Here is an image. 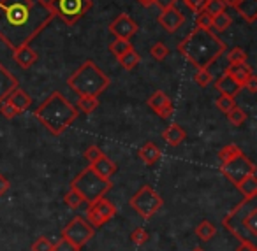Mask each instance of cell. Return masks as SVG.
Listing matches in <instances>:
<instances>
[{
    "label": "cell",
    "instance_id": "d6986e66",
    "mask_svg": "<svg viewBox=\"0 0 257 251\" xmlns=\"http://www.w3.org/2000/svg\"><path fill=\"white\" fill-rule=\"evenodd\" d=\"M215 88L220 92V95L234 97V95H238V93H239L241 86H239L238 83H236L234 79H232L231 76H229L227 72L224 71V74H222L220 78L217 79V83H215Z\"/></svg>",
    "mask_w": 257,
    "mask_h": 251
},
{
    "label": "cell",
    "instance_id": "4dcf8cb0",
    "mask_svg": "<svg viewBox=\"0 0 257 251\" xmlns=\"http://www.w3.org/2000/svg\"><path fill=\"white\" fill-rule=\"evenodd\" d=\"M225 58H227L229 65H239V64H245L248 55H246V51H243L241 48H232Z\"/></svg>",
    "mask_w": 257,
    "mask_h": 251
},
{
    "label": "cell",
    "instance_id": "83f0119b",
    "mask_svg": "<svg viewBox=\"0 0 257 251\" xmlns=\"http://www.w3.org/2000/svg\"><path fill=\"white\" fill-rule=\"evenodd\" d=\"M231 25H232V18L225 11L215 15L213 22H211V29H215V32H225Z\"/></svg>",
    "mask_w": 257,
    "mask_h": 251
},
{
    "label": "cell",
    "instance_id": "8fae6325",
    "mask_svg": "<svg viewBox=\"0 0 257 251\" xmlns=\"http://www.w3.org/2000/svg\"><path fill=\"white\" fill-rule=\"evenodd\" d=\"M114 214H116V207H114V204H111V202L104 197L90 202L88 207H86V216H88L86 221H88L92 226L104 225V223L109 221Z\"/></svg>",
    "mask_w": 257,
    "mask_h": 251
},
{
    "label": "cell",
    "instance_id": "816d5d0a",
    "mask_svg": "<svg viewBox=\"0 0 257 251\" xmlns=\"http://www.w3.org/2000/svg\"><path fill=\"white\" fill-rule=\"evenodd\" d=\"M192 251H204V249H201V247H196V249H192Z\"/></svg>",
    "mask_w": 257,
    "mask_h": 251
},
{
    "label": "cell",
    "instance_id": "3957f363",
    "mask_svg": "<svg viewBox=\"0 0 257 251\" xmlns=\"http://www.w3.org/2000/svg\"><path fill=\"white\" fill-rule=\"evenodd\" d=\"M34 116L53 135H60L74 123V120L79 116V111L60 92H53L34 111Z\"/></svg>",
    "mask_w": 257,
    "mask_h": 251
},
{
    "label": "cell",
    "instance_id": "2e32d148",
    "mask_svg": "<svg viewBox=\"0 0 257 251\" xmlns=\"http://www.w3.org/2000/svg\"><path fill=\"white\" fill-rule=\"evenodd\" d=\"M18 79L4 67V65L0 64V102L6 100L9 97V93L13 92L15 88H18Z\"/></svg>",
    "mask_w": 257,
    "mask_h": 251
},
{
    "label": "cell",
    "instance_id": "7a4b0ae2",
    "mask_svg": "<svg viewBox=\"0 0 257 251\" xmlns=\"http://www.w3.org/2000/svg\"><path fill=\"white\" fill-rule=\"evenodd\" d=\"M225 43L211 29H196L178 43V53L196 69H208L224 51Z\"/></svg>",
    "mask_w": 257,
    "mask_h": 251
},
{
    "label": "cell",
    "instance_id": "1f68e13d",
    "mask_svg": "<svg viewBox=\"0 0 257 251\" xmlns=\"http://www.w3.org/2000/svg\"><path fill=\"white\" fill-rule=\"evenodd\" d=\"M64 200H65V204H67V205H69V207H71V209H78L79 205L86 204V202L83 200V197H81V195H79V193H78V191H76V190H72V188H71V190L67 191V193H65Z\"/></svg>",
    "mask_w": 257,
    "mask_h": 251
},
{
    "label": "cell",
    "instance_id": "ab89813d",
    "mask_svg": "<svg viewBox=\"0 0 257 251\" xmlns=\"http://www.w3.org/2000/svg\"><path fill=\"white\" fill-rule=\"evenodd\" d=\"M32 251H53V242L48 237H39L32 244Z\"/></svg>",
    "mask_w": 257,
    "mask_h": 251
},
{
    "label": "cell",
    "instance_id": "c3c4849f",
    "mask_svg": "<svg viewBox=\"0 0 257 251\" xmlns=\"http://www.w3.org/2000/svg\"><path fill=\"white\" fill-rule=\"evenodd\" d=\"M236 251H257V247H255V244H253V242H246V240H243Z\"/></svg>",
    "mask_w": 257,
    "mask_h": 251
},
{
    "label": "cell",
    "instance_id": "ba28073f",
    "mask_svg": "<svg viewBox=\"0 0 257 251\" xmlns=\"http://www.w3.org/2000/svg\"><path fill=\"white\" fill-rule=\"evenodd\" d=\"M50 4L65 25H76L92 9V0H50Z\"/></svg>",
    "mask_w": 257,
    "mask_h": 251
},
{
    "label": "cell",
    "instance_id": "30bf717a",
    "mask_svg": "<svg viewBox=\"0 0 257 251\" xmlns=\"http://www.w3.org/2000/svg\"><path fill=\"white\" fill-rule=\"evenodd\" d=\"M93 232H95L93 226L90 225L85 218L78 216V218H74L72 221H69V225H65L64 232H62V237L81 249V246H85L93 237Z\"/></svg>",
    "mask_w": 257,
    "mask_h": 251
},
{
    "label": "cell",
    "instance_id": "f907efd6",
    "mask_svg": "<svg viewBox=\"0 0 257 251\" xmlns=\"http://www.w3.org/2000/svg\"><path fill=\"white\" fill-rule=\"evenodd\" d=\"M222 2H224L225 6H232L236 2V0H222Z\"/></svg>",
    "mask_w": 257,
    "mask_h": 251
},
{
    "label": "cell",
    "instance_id": "484cf974",
    "mask_svg": "<svg viewBox=\"0 0 257 251\" xmlns=\"http://www.w3.org/2000/svg\"><path fill=\"white\" fill-rule=\"evenodd\" d=\"M116 60H118V64L125 69V71H133V69L138 67L141 57H140V53H138L136 50H131V51H127L125 55H121L120 58H116Z\"/></svg>",
    "mask_w": 257,
    "mask_h": 251
},
{
    "label": "cell",
    "instance_id": "52a82bcc",
    "mask_svg": "<svg viewBox=\"0 0 257 251\" xmlns=\"http://www.w3.org/2000/svg\"><path fill=\"white\" fill-rule=\"evenodd\" d=\"M128 204H131V207H133L141 218L148 219L164 205V200H162V197L154 188L145 184V186H141L140 190L131 197Z\"/></svg>",
    "mask_w": 257,
    "mask_h": 251
},
{
    "label": "cell",
    "instance_id": "60d3db41",
    "mask_svg": "<svg viewBox=\"0 0 257 251\" xmlns=\"http://www.w3.org/2000/svg\"><path fill=\"white\" fill-rule=\"evenodd\" d=\"M104 153L100 151L99 148H97V146H90V148H86L85 149V158H86V162H88V165H92L93 162H95V160H99L100 156H102Z\"/></svg>",
    "mask_w": 257,
    "mask_h": 251
},
{
    "label": "cell",
    "instance_id": "f35d334b",
    "mask_svg": "<svg viewBox=\"0 0 257 251\" xmlns=\"http://www.w3.org/2000/svg\"><path fill=\"white\" fill-rule=\"evenodd\" d=\"M0 114H2L4 118H8V120H13V118L18 116L20 113L11 106V102L6 99V100H2V102H0Z\"/></svg>",
    "mask_w": 257,
    "mask_h": 251
},
{
    "label": "cell",
    "instance_id": "e0dca14e",
    "mask_svg": "<svg viewBox=\"0 0 257 251\" xmlns=\"http://www.w3.org/2000/svg\"><path fill=\"white\" fill-rule=\"evenodd\" d=\"M232 8L246 23H253L257 20V0H236Z\"/></svg>",
    "mask_w": 257,
    "mask_h": 251
},
{
    "label": "cell",
    "instance_id": "836d02e7",
    "mask_svg": "<svg viewBox=\"0 0 257 251\" xmlns=\"http://www.w3.org/2000/svg\"><path fill=\"white\" fill-rule=\"evenodd\" d=\"M211 79H213V76H211V72L208 71V69H197L196 74H194V81H196V85H199L201 88L210 85Z\"/></svg>",
    "mask_w": 257,
    "mask_h": 251
},
{
    "label": "cell",
    "instance_id": "ee69618b",
    "mask_svg": "<svg viewBox=\"0 0 257 251\" xmlns=\"http://www.w3.org/2000/svg\"><path fill=\"white\" fill-rule=\"evenodd\" d=\"M53 251H79V247H76L74 244L69 242L67 239L62 237L60 240H57V242L53 244Z\"/></svg>",
    "mask_w": 257,
    "mask_h": 251
},
{
    "label": "cell",
    "instance_id": "d4e9b609",
    "mask_svg": "<svg viewBox=\"0 0 257 251\" xmlns=\"http://www.w3.org/2000/svg\"><path fill=\"white\" fill-rule=\"evenodd\" d=\"M131 50H134L131 39H121V37H116V39L109 44L111 55H113V57H116V58H120L121 55H125L127 51H131Z\"/></svg>",
    "mask_w": 257,
    "mask_h": 251
},
{
    "label": "cell",
    "instance_id": "7bdbcfd3",
    "mask_svg": "<svg viewBox=\"0 0 257 251\" xmlns=\"http://www.w3.org/2000/svg\"><path fill=\"white\" fill-rule=\"evenodd\" d=\"M131 240H133L134 244H138V246H141V244H145L148 240V232L140 226V228H136L131 233Z\"/></svg>",
    "mask_w": 257,
    "mask_h": 251
},
{
    "label": "cell",
    "instance_id": "f6af8a7d",
    "mask_svg": "<svg viewBox=\"0 0 257 251\" xmlns=\"http://www.w3.org/2000/svg\"><path fill=\"white\" fill-rule=\"evenodd\" d=\"M176 4H178V0H155L154 2V6H157L161 11L169 9V8H176Z\"/></svg>",
    "mask_w": 257,
    "mask_h": 251
},
{
    "label": "cell",
    "instance_id": "9a60e30c",
    "mask_svg": "<svg viewBox=\"0 0 257 251\" xmlns=\"http://www.w3.org/2000/svg\"><path fill=\"white\" fill-rule=\"evenodd\" d=\"M13 57H15L16 64H18L22 69H25V71H27V69H30L37 60H39V55H37L36 51L29 46V44L16 48V50L13 51Z\"/></svg>",
    "mask_w": 257,
    "mask_h": 251
},
{
    "label": "cell",
    "instance_id": "7dc6e473",
    "mask_svg": "<svg viewBox=\"0 0 257 251\" xmlns=\"http://www.w3.org/2000/svg\"><path fill=\"white\" fill-rule=\"evenodd\" d=\"M9 188H11V181H9L4 174H0V197L4 193H8Z\"/></svg>",
    "mask_w": 257,
    "mask_h": 251
},
{
    "label": "cell",
    "instance_id": "ffe728a7",
    "mask_svg": "<svg viewBox=\"0 0 257 251\" xmlns=\"http://www.w3.org/2000/svg\"><path fill=\"white\" fill-rule=\"evenodd\" d=\"M185 137H187L185 130H183L178 123H171L164 132H162V139H164L169 146H173V148L182 144V142L185 141Z\"/></svg>",
    "mask_w": 257,
    "mask_h": 251
},
{
    "label": "cell",
    "instance_id": "ac0fdd59",
    "mask_svg": "<svg viewBox=\"0 0 257 251\" xmlns=\"http://www.w3.org/2000/svg\"><path fill=\"white\" fill-rule=\"evenodd\" d=\"M8 100L11 102V106L15 107L18 113H23V111H27L30 107V104H32V99H30V95L23 88H20V86L9 93Z\"/></svg>",
    "mask_w": 257,
    "mask_h": 251
},
{
    "label": "cell",
    "instance_id": "7402d4cb",
    "mask_svg": "<svg viewBox=\"0 0 257 251\" xmlns=\"http://www.w3.org/2000/svg\"><path fill=\"white\" fill-rule=\"evenodd\" d=\"M90 167H92V169L95 170L100 177H104V179H111V176L116 172V165H114V162L107 158L106 155H102L99 160H95Z\"/></svg>",
    "mask_w": 257,
    "mask_h": 251
},
{
    "label": "cell",
    "instance_id": "8992f818",
    "mask_svg": "<svg viewBox=\"0 0 257 251\" xmlns=\"http://www.w3.org/2000/svg\"><path fill=\"white\" fill-rule=\"evenodd\" d=\"M257 209V204H255V197H250V198H245L243 202H239L231 212L224 218V226L236 237L243 242H253L255 239V233H252L245 225V219L246 216L250 214L252 211Z\"/></svg>",
    "mask_w": 257,
    "mask_h": 251
},
{
    "label": "cell",
    "instance_id": "e575fe53",
    "mask_svg": "<svg viewBox=\"0 0 257 251\" xmlns=\"http://www.w3.org/2000/svg\"><path fill=\"white\" fill-rule=\"evenodd\" d=\"M215 106H217L218 109H220L224 114H227L229 111H231L232 107L236 106V100H234V97L220 95V97H218V99H217V102H215Z\"/></svg>",
    "mask_w": 257,
    "mask_h": 251
},
{
    "label": "cell",
    "instance_id": "44dd1931",
    "mask_svg": "<svg viewBox=\"0 0 257 251\" xmlns=\"http://www.w3.org/2000/svg\"><path fill=\"white\" fill-rule=\"evenodd\" d=\"M225 72L243 88L246 79L250 78V74H253V69L245 62V64H239V65H229V67L225 69Z\"/></svg>",
    "mask_w": 257,
    "mask_h": 251
},
{
    "label": "cell",
    "instance_id": "b9f144b4",
    "mask_svg": "<svg viewBox=\"0 0 257 251\" xmlns=\"http://www.w3.org/2000/svg\"><path fill=\"white\" fill-rule=\"evenodd\" d=\"M182 2L187 9H190V11L196 13V15L204 11V6H206V0H182Z\"/></svg>",
    "mask_w": 257,
    "mask_h": 251
},
{
    "label": "cell",
    "instance_id": "681fc988",
    "mask_svg": "<svg viewBox=\"0 0 257 251\" xmlns=\"http://www.w3.org/2000/svg\"><path fill=\"white\" fill-rule=\"evenodd\" d=\"M138 2H140V4L143 6V8H152L155 0H138Z\"/></svg>",
    "mask_w": 257,
    "mask_h": 251
},
{
    "label": "cell",
    "instance_id": "8d00e7d4",
    "mask_svg": "<svg viewBox=\"0 0 257 251\" xmlns=\"http://www.w3.org/2000/svg\"><path fill=\"white\" fill-rule=\"evenodd\" d=\"M225 8H227V6H225L224 2H222V0H206L204 11H206L208 15L215 16V15H218V13H224Z\"/></svg>",
    "mask_w": 257,
    "mask_h": 251
},
{
    "label": "cell",
    "instance_id": "5b68a950",
    "mask_svg": "<svg viewBox=\"0 0 257 251\" xmlns=\"http://www.w3.org/2000/svg\"><path fill=\"white\" fill-rule=\"evenodd\" d=\"M71 188L81 195L86 204H90V202L97 200V198L106 195V191L111 188V181L100 177L99 174L88 165L72 179Z\"/></svg>",
    "mask_w": 257,
    "mask_h": 251
},
{
    "label": "cell",
    "instance_id": "7c38bea8",
    "mask_svg": "<svg viewBox=\"0 0 257 251\" xmlns=\"http://www.w3.org/2000/svg\"><path fill=\"white\" fill-rule=\"evenodd\" d=\"M138 30H140L138 23L128 15H125V13L116 16V20H113L109 25V32L114 37H121V39H131L133 36H136Z\"/></svg>",
    "mask_w": 257,
    "mask_h": 251
},
{
    "label": "cell",
    "instance_id": "6da1fadb",
    "mask_svg": "<svg viewBox=\"0 0 257 251\" xmlns=\"http://www.w3.org/2000/svg\"><path fill=\"white\" fill-rule=\"evenodd\" d=\"M53 18L50 0H0V39L15 51L32 43Z\"/></svg>",
    "mask_w": 257,
    "mask_h": 251
},
{
    "label": "cell",
    "instance_id": "d6a6232c",
    "mask_svg": "<svg viewBox=\"0 0 257 251\" xmlns=\"http://www.w3.org/2000/svg\"><path fill=\"white\" fill-rule=\"evenodd\" d=\"M239 153H243V151L236 144H227L218 151V158H220V163H222V162H227V160L234 158V156L239 155Z\"/></svg>",
    "mask_w": 257,
    "mask_h": 251
},
{
    "label": "cell",
    "instance_id": "5bb4252c",
    "mask_svg": "<svg viewBox=\"0 0 257 251\" xmlns=\"http://www.w3.org/2000/svg\"><path fill=\"white\" fill-rule=\"evenodd\" d=\"M157 22H159V25L166 30V32L173 34L183 25L185 16H183L182 11H178L176 8H169V9H164V11L159 15Z\"/></svg>",
    "mask_w": 257,
    "mask_h": 251
},
{
    "label": "cell",
    "instance_id": "cb8c5ba5",
    "mask_svg": "<svg viewBox=\"0 0 257 251\" xmlns=\"http://www.w3.org/2000/svg\"><path fill=\"white\" fill-rule=\"evenodd\" d=\"M236 188L241 191L245 198L255 197V195H257V177H255V174H252V176L241 179L238 184H236Z\"/></svg>",
    "mask_w": 257,
    "mask_h": 251
},
{
    "label": "cell",
    "instance_id": "4316f807",
    "mask_svg": "<svg viewBox=\"0 0 257 251\" xmlns=\"http://www.w3.org/2000/svg\"><path fill=\"white\" fill-rule=\"evenodd\" d=\"M215 233H217V228H215L213 223L208 221V219H203V221H201L199 225L196 226V235L199 237L201 240H210V239H213Z\"/></svg>",
    "mask_w": 257,
    "mask_h": 251
},
{
    "label": "cell",
    "instance_id": "9c48e42d",
    "mask_svg": "<svg viewBox=\"0 0 257 251\" xmlns=\"http://www.w3.org/2000/svg\"><path fill=\"white\" fill-rule=\"evenodd\" d=\"M220 172L236 186L241 179L255 174V165H253V162L248 158V156L239 153V155H236L234 158L220 163Z\"/></svg>",
    "mask_w": 257,
    "mask_h": 251
},
{
    "label": "cell",
    "instance_id": "d590c367",
    "mask_svg": "<svg viewBox=\"0 0 257 251\" xmlns=\"http://www.w3.org/2000/svg\"><path fill=\"white\" fill-rule=\"evenodd\" d=\"M150 55L157 62H162V60H166V57L169 55V50L164 43H155L154 46L150 48Z\"/></svg>",
    "mask_w": 257,
    "mask_h": 251
},
{
    "label": "cell",
    "instance_id": "277c9868",
    "mask_svg": "<svg viewBox=\"0 0 257 251\" xmlns=\"http://www.w3.org/2000/svg\"><path fill=\"white\" fill-rule=\"evenodd\" d=\"M67 85L79 97H99L111 85V79L97 67L93 60H85L69 76Z\"/></svg>",
    "mask_w": 257,
    "mask_h": 251
},
{
    "label": "cell",
    "instance_id": "74e56055",
    "mask_svg": "<svg viewBox=\"0 0 257 251\" xmlns=\"http://www.w3.org/2000/svg\"><path fill=\"white\" fill-rule=\"evenodd\" d=\"M211 22H213V16L208 15L206 11H201L196 15V27H199V29H211Z\"/></svg>",
    "mask_w": 257,
    "mask_h": 251
},
{
    "label": "cell",
    "instance_id": "f546056e",
    "mask_svg": "<svg viewBox=\"0 0 257 251\" xmlns=\"http://www.w3.org/2000/svg\"><path fill=\"white\" fill-rule=\"evenodd\" d=\"M227 120H229V123L231 125H234V127H239V125H243L246 121V113L241 109V107H238V106H234L231 111H229L227 114Z\"/></svg>",
    "mask_w": 257,
    "mask_h": 251
},
{
    "label": "cell",
    "instance_id": "f1b7e54d",
    "mask_svg": "<svg viewBox=\"0 0 257 251\" xmlns=\"http://www.w3.org/2000/svg\"><path fill=\"white\" fill-rule=\"evenodd\" d=\"M76 107H78V111H81V113L90 114L99 107V99H97V97H79L78 106Z\"/></svg>",
    "mask_w": 257,
    "mask_h": 251
},
{
    "label": "cell",
    "instance_id": "4fadbf2b",
    "mask_svg": "<svg viewBox=\"0 0 257 251\" xmlns=\"http://www.w3.org/2000/svg\"><path fill=\"white\" fill-rule=\"evenodd\" d=\"M148 106H150L162 120H168V118H171L173 113H175V107H173L171 99H169L164 92H161V90H157V92L148 99Z\"/></svg>",
    "mask_w": 257,
    "mask_h": 251
},
{
    "label": "cell",
    "instance_id": "bcb514c9",
    "mask_svg": "<svg viewBox=\"0 0 257 251\" xmlns=\"http://www.w3.org/2000/svg\"><path fill=\"white\" fill-rule=\"evenodd\" d=\"M245 88L248 90L250 93L257 92V76L255 74H250V78L246 79V83H245Z\"/></svg>",
    "mask_w": 257,
    "mask_h": 251
},
{
    "label": "cell",
    "instance_id": "603a6c76",
    "mask_svg": "<svg viewBox=\"0 0 257 251\" xmlns=\"http://www.w3.org/2000/svg\"><path fill=\"white\" fill-rule=\"evenodd\" d=\"M138 155H140V158L143 160L147 165H154V163H157L159 160H161L162 151H161V148H157V146L154 144V142H147V144L140 148Z\"/></svg>",
    "mask_w": 257,
    "mask_h": 251
}]
</instances>
